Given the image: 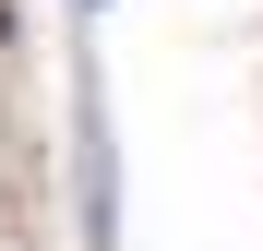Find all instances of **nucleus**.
<instances>
[{
	"mask_svg": "<svg viewBox=\"0 0 263 251\" xmlns=\"http://www.w3.org/2000/svg\"><path fill=\"white\" fill-rule=\"evenodd\" d=\"M0 36H12V0H0Z\"/></svg>",
	"mask_w": 263,
	"mask_h": 251,
	"instance_id": "f257e3e1",
	"label": "nucleus"
}]
</instances>
